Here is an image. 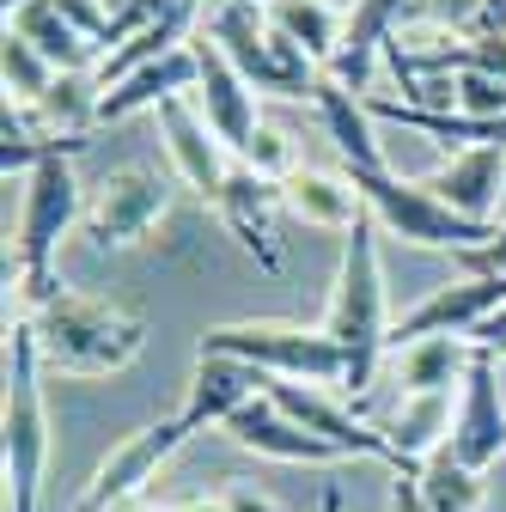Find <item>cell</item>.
I'll return each instance as SVG.
<instances>
[{
	"label": "cell",
	"instance_id": "obj_13",
	"mask_svg": "<svg viewBox=\"0 0 506 512\" xmlns=\"http://www.w3.org/2000/svg\"><path fill=\"white\" fill-rule=\"evenodd\" d=\"M232 445H244V452H257V458H275V464H348L330 439H318L311 427H299L269 391L257 403H244L232 421H226Z\"/></svg>",
	"mask_w": 506,
	"mask_h": 512
},
{
	"label": "cell",
	"instance_id": "obj_3",
	"mask_svg": "<svg viewBox=\"0 0 506 512\" xmlns=\"http://www.w3.org/2000/svg\"><path fill=\"white\" fill-rule=\"evenodd\" d=\"M0 458H7V512H43L49 470V409H43V360L31 324L7 336V409H0Z\"/></svg>",
	"mask_w": 506,
	"mask_h": 512
},
{
	"label": "cell",
	"instance_id": "obj_9",
	"mask_svg": "<svg viewBox=\"0 0 506 512\" xmlns=\"http://www.w3.org/2000/svg\"><path fill=\"white\" fill-rule=\"evenodd\" d=\"M500 311H506V275H458L446 287H433L409 317H397L391 348H409L421 336H476Z\"/></svg>",
	"mask_w": 506,
	"mask_h": 512
},
{
	"label": "cell",
	"instance_id": "obj_34",
	"mask_svg": "<svg viewBox=\"0 0 506 512\" xmlns=\"http://www.w3.org/2000/svg\"><path fill=\"white\" fill-rule=\"evenodd\" d=\"M129 7H135V0H104V13H110V25H116L122 13H129Z\"/></svg>",
	"mask_w": 506,
	"mask_h": 512
},
{
	"label": "cell",
	"instance_id": "obj_11",
	"mask_svg": "<svg viewBox=\"0 0 506 512\" xmlns=\"http://www.w3.org/2000/svg\"><path fill=\"white\" fill-rule=\"evenodd\" d=\"M159 135H165V153H171L177 177H183V183H189V189H196V196L214 208L238 159H232V147L208 128V116H202L196 92H183V98L159 104Z\"/></svg>",
	"mask_w": 506,
	"mask_h": 512
},
{
	"label": "cell",
	"instance_id": "obj_29",
	"mask_svg": "<svg viewBox=\"0 0 506 512\" xmlns=\"http://www.w3.org/2000/svg\"><path fill=\"white\" fill-rule=\"evenodd\" d=\"M452 263H458L464 275H506V220H494V232H488L476 250L452 256Z\"/></svg>",
	"mask_w": 506,
	"mask_h": 512
},
{
	"label": "cell",
	"instance_id": "obj_23",
	"mask_svg": "<svg viewBox=\"0 0 506 512\" xmlns=\"http://www.w3.org/2000/svg\"><path fill=\"white\" fill-rule=\"evenodd\" d=\"M269 25L293 43V49H305L318 68L330 74V61H336V49H342V31H348V19L330 7V0H269Z\"/></svg>",
	"mask_w": 506,
	"mask_h": 512
},
{
	"label": "cell",
	"instance_id": "obj_25",
	"mask_svg": "<svg viewBox=\"0 0 506 512\" xmlns=\"http://www.w3.org/2000/svg\"><path fill=\"white\" fill-rule=\"evenodd\" d=\"M415 488H421V500L433 512H476L482 506V476L470 464H458L446 445H439V452L415 470Z\"/></svg>",
	"mask_w": 506,
	"mask_h": 512
},
{
	"label": "cell",
	"instance_id": "obj_21",
	"mask_svg": "<svg viewBox=\"0 0 506 512\" xmlns=\"http://www.w3.org/2000/svg\"><path fill=\"white\" fill-rule=\"evenodd\" d=\"M37 110V122H43V135L55 141V147H86V135L98 128V110H104V86H98V74L92 68H80V74H55V86L31 104Z\"/></svg>",
	"mask_w": 506,
	"mask_h": 512
},
{
	"label": "cell",
	"instance_id": "obj_6",
	"mask_svg": "<svg viewBox=\"0 0 506 512\" xmlns=\"http://www.w3.org/2000/svg\"><path fill=\"white\" fill-rule=\"evenodd\" d=\"M348 177H354V171H348ZM354 189L366 196L372 226L391 232V238H403V244H415V250H452V256H464V250H476V244L494 232V226H476V220L452 214L421 177L366 171V177H354Z\"/></svg>",
	"mask_w": 506,
	"mask_h": 512
},
{
	"label": "cell",
	"instance_id": "obj_8",
	"mask_svg": "<svg viewBox=\"0 0 506 512\" xmlns=\"http://www.w3.org/2000/svg\"><path fill=\"white\" fill-rule=\"evenodd\" d=\"M183 439H189V427H183V415H171V421H153V427L129 433L122 445H110L104 464L92 470V482H86V494H80V506H74V512H116V506L141 500V494H147V482L165 470V458L177 452Z\"/></svg>",
	"mask_w": 506,
	"mask_h": 512
},
{
	"label": "cell",
	"instance_id": "obj_33",
	"mask_svg": "<svg viewBox=\"0 0 506 512\" xmlns=\"http://www.w3.org/2000/svg\"><path fill=\"white\" fill-rule=\"evenodd\" d=\"M318 512H342V488H324L318 494Z\"/></svg>",
	"mask_w": 506,
	"mask_h": 512
},
{
	"label": "cell",
	"instance_id": "obj_2",
	"mask_svg": "<svg viewBox=\"0 0 506 512\" xmlns=\"http://www.w3.org/2000/svg\"><path fill=\"white\" fill-rule=\"evenodd\" d=\"M324 330L348 354V384L342 391L360 403L378 378V360L391 354V317H385V263H378V226L360 220L342 238V269L324 305Z\"/></svg>",
	"mask_w": 506,
	"mask_h": 512
},
{
	"label": "cell",
	"instance_id": "obj_12",
	"mask_svg": "<svg viewBox=\"0 0 506 512\" xmlns=\"http://www.w3.org/2000/svg\"><path fill=\"white\" fill-rule=\"evenodd\" d=\"M269 372H257L250 360H232V354H202L196 348V372H189V397H183V427L202 433V427H226L244 403H257L269 391Z\"/></svg>",
	"mask_w": 506,
	"mask_h": 512
},
{
	"label": "cell",
	"instance_id": "obj_27",
	"mask_svg": "<svg viewBox=\"0 0 506 512\" xmlns=\"http://www.w3.org/2000/svg\"><path fill=\"white\" fill-rule=\"evenodd\" d=\"M452 110L470 116V122H500V116H506V80L476 74V68L452 74Z\"/></svg>",
	"mask_w": 506,
	"mask_h": 512
},
{
	"label": "cell",
	"instance_id": "obj_17",
	"mask_svg": "<svg viewBox=\"0 0 506 512\" xmlns=\"http://www.w3.org/2000/svg\"><path fill=\"white\" fill-rule=\"evenodd\" d=\"M196 80H202V55H196V43H183V49H171V55H159V61H141L135 74H122V80L104 92L98 128H104V122H122V116H135V110H159V104H171V98H183V92H196Z\"/></svg>",
	"mask_w": 506,
	"mask_h": 512
},
{
	"label": "cell",
	"instance_id": "obj_14",
	"mask_svg": "<svg viewBox=\"0 0 506 512\" xmlns=\"http://www.w3.org/2000/svg\"><path fill=\"white\" fill-rule=\"evenodd\" d=\"M421 183H427L452 214H464V220H476V226H494L500 196H506V147H470V153H452L446 165H433Z\"/></svg>",
	"mask_w": 506,
	"mask_h": 512
},
{
	"label": "cell",
	"instance_id": "obj_26",
	"mask_svg": "<svg viewBox=\"0 0 506 512\" xmlns=\"http://www.w3.org/2000/svg\"><path fill=\"white\" fill-rule=\"evenodd\" d=\"M0 74H7V104H37L55 86L49 55L37 43H25L19 31H7V43H0Z\"/></svg>",
	"mask_w": 506,
	"mask_h": 512
},
{
	"label": "cell",
	"instance_id": "obj_37",
	"mask_svg": "<svg viewBox=\"0 0 506 512\" xmlns=\"http://www.w3.org/2000/svg\"><path fill=\"white\" fill-rule=\"evenodd\" d=\"M13 7H25V0H7V13H13Z\"/></svg>",
	"mask_w": 506,
	"mask_h": 512
},
{
	"label": "cell",
	"instance_id": "obj_30",
	"mask_svg": "<svg viewBox=\"0 0 506 512\" xmlns=\"http://www.w3.org/2000/svg\"><path fill=\"white\" fill-rule=\"evenodd\" d=\"M220 500H226V512H287V506H281L275 494H263V488H250V482H232V488H226Z\"/></svg>",
	"mask_w": 506,
	"mask_h": 512
},
{
	"label": "cell",
	"instance_id": "obj_10",
	"mask_svg": "<svg viewBox=\"0 0 506 512\" xmlns=\"http://www.w3.org/2000/svg\"><path fill=\"white\" fill-rule=\"evenodd\" d=\"M446 452L458 464H470L476 476L506 458V397H500V366H494L488 348H476V360H470V378L458 391V415H452V433H446Z\"/></svg>",
	"mask_w": 506,
	"mask_h": 512
},
{
	"label": "cell",
	"instance_id": "obj_19",
	"mask_svg": "<svg viewBox=\"0 0 506 512\" xmlns=\"http://www.w3.org/2000/svg\"><path fill=\"white\" fill-rule=\"evenodd\" d=\"M470 360H476L470 336H421V342L397 348L391 384H397L403 397H452V391H464Z\"/></svg>",
	"mask_w": 506,
	"mask_h": 512
},
{
	"label": "cell",
	"instance_id": "obj_28",
	"mask_svg": "<svg viewBox=\"0 0 506 512\" xmlns=\"http://www.w3.org/2000/svg\"><path fill=\"white\" fill-rule=\"evenodd\" d=\"M238 165H250L257 177H269V183H281V177H293L299 165H293V141L281 135V128H257V135H250L244 147H238Z\"/></svg>",
	"mask_w": 506,
	"mask_h": 512
},
{
	"label": "cell",
	"instance_id": "obj_24",
	"mask_svg": "<svg viewBox=\"0 0 506 512\" xmlns=\"http://www.w3.org/2000/svg\"><path fill=\"white\" fill-rule=\"evenodd\" d=\"M409 19L458 43H482V37H506V0H409Z\"/></svg>",
	"mask_w": 506,
	"mask_h": 512
},
{
	"label": "cell",
	"instance_id": "obj_4",
	"mask_svg": "<svg viewBox=\"0 0 506 512\" xmlns=\"http://www.w3.org/2000/svg\"><path fill=\"white\" fill-rule=\"evenodd\" d=\"M232 68L244 74L250 92H269V98H311L324 80V68L311 61L305 49H293L263 7H250V0H214L208 13V31H202Z\"/></svg>",
	"mask_w": 506,
	"mask_h": 512
},
{
	"label": "cell",
	"instance_id": "obj_36",
	"mask_svg": "<svg viewBox=\"0 0 506 512\" xmlns=\"http://www.w3.org/2000/svg\"><path fill=\"white\" fill-rule=\"evenodd\" d=\"M330 7H336V13H342V7H348V13H354V0H330Z\"/></svg>",
	"mask_w": 506,
	"mask_h": 512
},
{
	"label": "cell",
	"instance_id": "obj_1",
	"mask_svg": "<svg viewBox=\"0 0 506 512\" xmlns=\"http://www.w3.org/2000/svg\"><path fill=\"white\" fill-rule=\"evenodd\" d=\"M13 324H31L43 372H68V378H110L135 366V354L147 348V324L135 311L74 287H55L31 317H13Z\"/></svg>",
	"mask_w": 506,
	"mask_h": 512
},
{
	"label": "cell",
	"instance_id": "obj_35",
	"mask_svg": "<svg viewBox=\"0 0 506 512\" xmlns=\"http://www.w3.org/2000/svg\"><path fill=\"white\" fill-rule=\"evenodd\" d=\"M116 512H159V506H147V500H129V506H116Z\"/></svg>",
	"mask_w": 506,
	"mask_h": 512
},
{
	"label": "cell",
	"instance_id": "obj_20",
	"mask_svg": "<svg viewBox=\"0 0 506 512\" xmlns=\"http://www.w3.org/2000/svg\"><path fill=\"white\" fill-rule=\"evenodd\" d=\"M311 104H318V116H324V128H330V141H336V153H342V171H354V177H366V171H391L385 165V153H378V135H372V104L360 98V92H348L342 80H318V92H311Z\"/></svg>",
	"mask_w": 506,
	"mask_h": 512
},
{
	"label": "cell",
	"instance_id": "obj_38",
	"mask_svg": "<svg viewBox=\"0 0 506 512\" xmlns=\"http://www.w3.org/2000/svg\"><path fill=\"white\" fill-rule=\"evenodd\" d=\"M250 7H269V0H250Z\"/></svg>",
	"mask_w": 506,
	"mask_h": 512
},
{
	"label": "cell",
	"instance_id": "obj_31",
	"mask_svg": "<svg viewBox=\"0 0 506 512\" xmlns=\"http://www.w3.org/2000/svg\"><path fill=\"white\" fill-rule=\"evenodd\" d=\"M397 482H391V512H433L427 500H421V488H415V470H391Z\"/></svg>",
	"mask_w": 506,
	"mask_h": 512
},
{
	"label": "cell",
	"instance_id": "obj_15",
	"mask_svg": "<svg viewBox=\"0 0 506 512\" xmlns=\"http://www.w3.org/2000/svg\"><path fill=\"white\" fill-rule=\"evenodd\" d=\"M196 55H202V80H196V104H202V116H208V128L232 147V159H238V147L263 128V116H257V92L244 86V74L232 68V61L208 43V37H196Z\"/></svg>",
	"mask_w": 506,
	"mask_h": 512
},
{
	"label": "cell",
	"instance_id": "obj_32",
	"mask_svg": "<svg viewBox=\"0 0 506 512\" xmlns=\"http://www.w3.org/2000/svg\"><path fill=\"white\" fill-rule=\"evenodd\" d=\"M171 512H226V500H183V506H171Z\"/></svg>",
	"mask_w": 506,
	"mask_h": 512
},
{
	"label": "cell",
	"instance_id": "obj_5",
	"mask_svg": "<svg viewBox=\"0 0 506 512\" xmlns=\"http://www.w3.org/2000/svg\"><path fill=\"white\" fill-rule=\"evenodd\" d=\"M202 354L250 360L287 384H348V354L324 324H281V317H250V324H214L202 336Z\"/></svg>",
	"mask_w": 506,
	"mask_h": 512
},
{
	"label": "cell",
	"instance_id": "obj_22",
	"mask_svg": "<svg viewBox=\"0 0 506 512\" xmlns=\"http://www.w3.org/2000/svg\"><path fill=\"white\" fill-rule=\"evenodd\" d=\"M7 31H19L25 43H37L55 74H80V68H98V61H104V49L86 31H74L68 19L55 13V0H25V7H13Z\"/></svg>",
	"mask_w": 506,
	"mask_h": 512
},
{
	"label": "cell",
	"instance_id": "obj_18",
	"mask_svg": "<svg viewBox=\"0 0 506 512\" xmlns=\"http://www.w3.org/2000/svg\"><path fill=\"white\" fill-rule=\"evenodd\" d=\"M281 208L293 220H305V226H324V232H342V238L360 220H372L366 196L354 189L348 171H311V165H299L293 177H281Z\"/></svg>",
	"mask_w": 506,
	"mask_h": 512
},
{
	"label": "cell",
	"instance_id": "obj_16",
	"mask_svg": "<svg viewBox=\"0 0 506 512\" xmlns=\"http://www.w3.org/2000/svg\"><path fill=\"white\" fill-rule=\"evenodd\" d=\"M281 208V183H269V177H257L250 165H232V177H226V189H220V202H214V214H220V226L257 256V263L275 275L281 269V250H275V232H269V214Z\"/></svg>",
	"mask_w": 506,
	"mask_h": 512
},
{
	"label": "cell",
	"instance_id": "obj_7",
	"mask_svg": "<svg viewBox=\"0 0 506 512\" xmlns=\"http://www.w3.org/2000/svg\"><path fill=\"white\" fill-rule=\"evenodd\" d=\"M165 208H171L165 171H153V165H122V171H110L92 189L80 232L92 238V250H129V244H141L165 220Z\"/></svg>",
	"mask_w": 506,
	"mask_h": 512
}]
</instances>
